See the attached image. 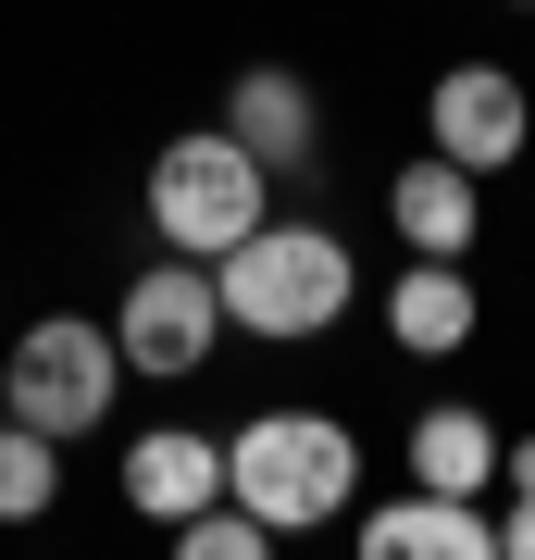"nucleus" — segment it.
<instances>
[{
  "label": "nucleus",
  "mask_w": 535,
  "mask_h": 560,
  "mask_svg": "<svg viewBox=\"0 0 535 560\" xmlns=\"http://www.w3.org/2000/svg\"><path fill=\"white\" fill-rule=\"evenodd\" d=\"M411 486H449V499H486L498 486V423L474 399H437L411 423Z\"/></svg>",
  "instance_id": "nucleus-12"
},
{
  "label": "nucleus",
  "mask_w": 535,
  "mask_h": 560,
  "mask_svg": "<svg viewBox=\"0 0 535 560\" xmlns=\"http://www.w3.org/2000/svg\"><path fill=\"white\" fill-rule=\"evenodd\" d=\"M162 536H175V560H261V548H275V523H261L249 499H199L187 523H162Z\"/></svg>",
  "instance_id": "nucleus-14"
},
{
  "label": "nucleus",
  "mask_w": 535,
  "mask_h": 560,
  "mask_svg": "<svg viewBox=\"0 0 535 560\" xmlns=\"http://www.w3.org/2000/svg\"><path fill=\"white\" fill-rule=\"evenodd\" d=\"M498 486H511V499H535V436H498Z\"/></svg>",
  "instance_id": "nucleus-15"
},
{
  "label": "nucleus",
  "mask_w": 535,
  "mask_h": 560,
  "mask_svg": "<svg viewBox=\"0 0 535 560\" xmlns=\"http://www.w3.org/2000/svg\"><path fill=\"white\" fill-rule=\"evenodd\" d=\"M199 499H224V436H199V423H150V436L125 448V511H138V523H187Z\"/></svg>",
  "instance_id": "nucleus-9"
},
{
  "label": "nucleus",
  "mask_w": 535,
  "mask_h": 560,
  "mask_svg": "<svg viewBox=\"0 0 535 560\" xmlns=\"http://www.w3.org/2000/svg\"><path fill=\"white\" fill-rule=\"evenodd\" d=\"M474 324H486V300H474V275H461V261H411V275L386 287V337L411 349V361L474 349Z\"/></svg>",
  "instance_id": "nucleus-10"
},
{
  "label": "nucleus",
  "mask_w": 535,
  "mask_h": 560,
  "mask_svg": "<svg viewBox=\"0 0 535 560\" xmlns=\"http://www.w3.org/2000/svg\"><path fill=\"white\" fill-rule=\"evenodd\" d=\"M386 224H398V249H411V261H461V249L486 237V187L461 175L449 150H423L411 175H386Z\"/></svg>",
  "instance_id": "nucleus-8"
},
{
  "label": "nucleus",
  "mask_w": 535,
  "mask_h": 560,
  "mask_svg": "<svg viewBox=\"0 0 535 560\" xmlns=\"http://www.w3.org/2000/svg\"><path fill=\"white\" fill-rule=\"evenodd\" d=\"M224 138H237L275 187H299L324 162V101H312V75H287V62H249L237 88H224Z\"/></svg>",
  "instance_id": "nucleus-7"
},
{
  "label": "nucleus",
  "mask_w": 535,
  "mask_h": 560,
  "mask_svg": "<svg viewBox=\"0 0 535 560\" xmlns=\"http://www.w3.org/2000/svg\"><path fill=\"white\" fill-rule=\"evenodd\" d=\"M113 349H125V374L187 386L199 361L224 349V287H212V261H187V249L138 261V275H125V312H113Z\"/></svg>",
  "instance_id": "nucleus-5"
},
{
  "label": "nucleus",
  "mask_w": 535,
  "mask_h": 560,
  "mask_svg": "<svg viewBox=\"0 0 535 560\" xmlns=\"http://www.w3.org/2000/svg\"><path fill=\"white\" fill-rule=\"evenodd\" d=\"M423 138H437L461 175H498V162L535 150V88L511 62H449V75L423 88Z\"/></svg>",
  "instance_id": "nucleus-6"
},
{
  "label": "nucleus",
  "mask_w": 535,
  "mask_h": 560,
  "mask_svg": "<svg viewBox=\"0 0 535 560\" xmlns=\"http://www.w3.org/2000/svg\"><path fill=\"white\" fill-rule=\"evenodd\" d=\"M511 13H535V0H511Z\"/></svg>",
  "instance_id": "nucleus-17"
},
{
  "label": "nucleus",
  "mask_w": 535,
  "mask_h": 560,
  "mask_svg": "<svg viewBox=\"0 0 535 560\" xmlns=\"http://www.w3.org/2000/svg\"><path fill=\"white\" fill-rule=\"evenodd\" d=\"M498 560H535V499H511V523H498Z\"/></svg>",
  "instance_id": "nucleus-16"
},
{
  "label": "nucleus",
  "mask_w": 535,
  "mask_h": 560,
  "mask_svg": "<svg viewBox=\"0 0 535 560\" xmlns=\"http://www.w3.org/2000/svg\"><path fill=\"white\" fill-rule=\"evenodd\" d=\"M113 386H125L113 324H88V312H38V324L13 337L0 399H13V423H38V436H88V423H113Z\"/></svg>",
  "instance_id": "nucleus-4"
},
{
  "label": "nucleus",
  "mask_w": 535,
  "mask_h": 560,
  "mask_svg": "<svg viewBox=\"0 0 535 560\" xmlns=\"http://www.w3.org/2000/svg\"><path fill=\"white\" fill-rule=\"evenodd\" d=\"M361 486V448L337 411H249L237 436H224V499H249L275 536H312V523H337Z\"/></svg>",
  "instance_id": "nucleus-2"
},
{
  "label": "nucleus",
  "mask_w": 535,
  "mask_h": 560,
  "mask_svg": "<svg viewBox=\"0 0 535 560\" xmlns=\"http://www.w3.org/2000/svg\"><path fill=\"white\" fill-rule=\"evenodd\" d=\"M361 548H374V560H423V548H437V560H498V523L474 499H449V486H411L398 511L361 523Z\"/></svg>",
  "instance_id": "nucleus-11"
},
{
  "label": "nucleus",
  "mask_w": 535,
  "mask_h": 560,
  "mask_svg": "<svg viewBox=\"0 0 535 560\" xmlns=\"http://www.w3.org/2000/svg\"><path fill=\"white\" fill-rule=\"evenodd\" d=\"M261 212H275V175H261L224 125H199V138H175L150 162V237L187 249V261H224Z\"/></svg>",
  "instance_id": "nucleus-3"
},
{
  "label": "nucleus",
  "mask_w": 535,
  "mask_h": 560,
  "mask_svg": "<svg viewBox=\"0 0 535 560\" xmlns=\"http://www.w3.org/2000/svg\"><path fill=\"white\" fill-rule=\"evenodd\" d=\"M62 499V436H38V423H0V523H38Z\"/></svg>",
  "instance_id": "nucleus-13"
},
{
  "label": "nucleus",
  "mask_w": 535,
  "mask_h": 560,
  "mask_svg": "<svg viewBox=\"0 0 535 560\" xmlns=\"http://www.w3.org/2000/svg\"><path fill=\"white\" fill-rule=\"evenodd\" d=\"M212 287H224V324H237V337L299 349V337H324V324L349 312V237L337 224H275L261 212L249 237L212 261Z\"/></svg>",
  "instance_id": "nucleus-1"
}]
</instances>
